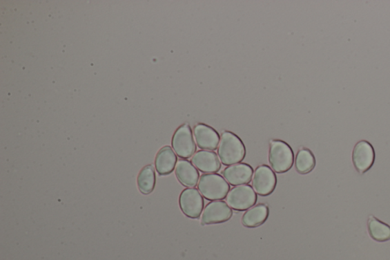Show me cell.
I'll list each match as a JSON object with an SVG mask.
<instances>
[{
	"label": "cell",
	"mask_w": 390,
	"mask_h": 260,
	"mask_svg": "<svg viewBox=\"0 0 390 260\" xmlns=\"http://www.w3.org/2000/svg\"><path fill=\"white\" fill-rule=\"evenodd\" d=\"M269 212L268 205L263 203L256 205L244 214L242 218V224L248 228L260 227L268 220Z\"/></svg>",
	"instance_id": "cell-15"
},
{
	"label": "cell",
	"mask_w": 390,
	"mask_h": 260,
	"mask_svg": "<svg viewBox=\"0 0 390 260\" xmlns=\"http://www.w3.org/2000/svg\"><path fill=\"white\" fill-rule=\"evenodd\" d=\"M138 189L144 195H149L156 185V173L153 166L144 167L137 177Z\"/></svg>",
	"instance_id": "cell-17"
},
{
	"label": "cell",
	"mask_w": 390,
	"mask_h": 260,
	"mask_svg": "<svg viewBox=\"0 0 390 260\" xmlns=\"http://www.w3.org/2000/svg\"><path fill=\"white\" fill-rule=\"evenodd\" d=\"M253 169L247 163H237L226 167L223 171L224 179L233 187L248 185L251 182L253 176Z\"/></svg>",
	"instance_id": "cell-11"
},
{
	"label": "cell",
	"mask_w": 390,
	"mask_h": 260,
	"mask_svg": "<svg viewBox=\"0 0 390 260\" xmlns=\"http://www.w3.org/2000/svg\"><path fill=\"white\" fill-rule=\"evenodd\" d=\"M269 160L275 173L284 174L293 165L294 154L289 144L281 140H273L270 142Z\"/></svg>",
	"instance_id": "cell-2"
},
{
	"label": "cell",
	"mask_w": 390,
	"mask_h": 260,
	"mask_svg": "<svg viewBox=\"0 0 390 260\" xmlns=\"http://www.w3.org/2000/svg\"><path fill=\"white\" fill-rule=\"evenodd\" d=\"M367 230L371 239L378 242L390 241V226L381 221L373 215H370L367 219Z\"/></svg>",
	"instance_id": "cell-16"
},
{
	"label": "cell",
	"mask_w": 390,
	"mask_h": 260,
	"mask_svg": "<svg viewBox=\"0 0 390 260\" xmlns=\"http://www.w3.org/2000/svg\"><path fill=\"white\" fill-rule=\"evenodd\" d=\"M315 167V156L307 148H301L295 159V168L300 174L311 173Z\"/></svg>",
	"instance_id": "cell-18"
},
{
	"label": "cell",
	"mask_w": 390,
	"mask_h": 260,
	"mask_svg": "<svg viewBox=\"0 0 390 260\" xmlns=\"http://www.w3.org/2000/svg\"><path fill=\"white\" fill-rule=\"evenodd\" d=\"M193 165L204 174H215L222 169V162L215 152L199 151L191 158Z\"/></svg>",
	"instance_id": "cell-12"
},
{
	"label": "cell",
	"mask_w": 390,
	"mask_h": 260,
	"mask_svg": "<svg viewBox=\"0 0 390 260\" xmlns=\"http://www.w3.org/2000/svg\"><path fill=\"white\" fill-rule=\"evenodd\" d=\"M220 162L225 166H232L241 162L246 158V146L242 140L231 131H224L220 136L217 148Z\"/></svg>",
	"instance_id": "cell-1"
},
{
	"label": "cell",
	"mask_w": 390,
	"mask_h": 260,
	"mask_svg": "<svg viewBox=\"0 0 390 260\" xmlns=\"http://www.w3.org/2000/svg\"><path fill=\"white\" fill-rule=\"evenodd\" d=\"M196 145L204 151H215L220 137L218 132L208 124H197L193 130Z\"/></svg>",
	"instance_id": "cell-10"
},
{
	"label": "cell",
	"mask_w": 390,
	"mask_h": 260,
	"mask_svg": "<svg viewBox=\"0 0 390 260\" xmlns=\"http://www.w3.org/2000/svg\"><path fill=\"white\" fill-rule=\"evenodd\" d=\"M374 148L367 140H360L352 151V162L357 172L364 174L369 171L375 162Z\"/></svg>",
	"instance_id": "cell-7"
},
{
	"label": "cell",
	"mask_w": 390,
	"mask_h": 260,
	"mask_svg": "<svg viewBox=\"0 0 390 260\" xmlns=\"http://www.w3.org/2000/svg\"><path fill=\"white\" fill-rule=\"evenodd\" d=\"M233 216V210L224 201H213L208 203L202 215V225L220 224L229 221Z\"/></svg>",
	"instance_id": "cell-9"
},
{
	"label": "cell",
	"mask_w": 390,
	"mask_h": 260,
	"mask_svg": "<svg viewBox=\"0 0 390 260\" xmlns=\"http://www.w3.org/2000/svg\"><path fill=\"white\" fill-rule=\"evenodd\" d=\"M197 188L202 196L209 201L223 200L231 190L229 183L217 174H203L198 182Z\"/></svg>",
	"instance_id": "cell-3"
},
{
	"label": "cell",
	"mask_w": 390,
	"mask_h": 260,
	"mask_svg": "<svg viewBox=\"0 0 390 260\" xmlns=\"http://www.w3.org/2000/svg\"><path fill=\"white\" fill-rule=\"evenodd\" d=\"M277 185L274 170L267 165L257 167L255 171L253 187L257 195L268 196L273 193Z\"/></svg>",
	"instance_id": "cell-8"
},
{
	"label": "cell",
	"mask_w": 390,
	"mask_h": 260,
	"mask_svg": "<svg viewBox=\"0 0 390 260\" xmlns=\"http://www.w3.org/2000/svg\"><path fill=\"white\" fill-rule=\"evenodd\" d=\"M177 156L169 146L161 148L157 154L155 166L160 176H166L173 172L177 165Z\"/></svg>",
	"instance_id": "cell-14"
},
{
	"label": "cell",
	"mask_w": 390,
	"mask_h": 260,
	"mask_svg": "<svg viewBox=\"0 0 390 260\" xmlns=\"http://www.w3.org/2000/svg\"><path fill=\"white\" fill-rule=\"evenodd\" d=\"M204 198L198 189L188 188L184 189L179 196V206L187 217L199 219L204 210Z\"/></svg>",
	"instance_id": "cell-6"
},
{
	"label": "cell",
	"mask_w": 390,
	"mask_h": 260,
	"mask_svg": "<svg viewBox=\"0 0 390 260\" xmlns=\"http://www.w3.org/2000/svg\"><path fill=\"white\" fill-rule=\"evenodd\" d=\"M175 176L184 187L194 188L199 182L200 174L193 162L180 160L175 167Z\"/></svg>",
	"instance_id": "cell-13"
},
{
	"label": "cell",
	"mask_w": 390,
	"mask_h": 260,
	"mask_svg": "<svg viewBox=\"0 0 390 260\" xmlns=\"http://www.w3.org/2000/svg\"><path fill=\"white\" fill-rule=\"evenodd\" d=\"M226 200L232 210L244 212L251 209L256 204L257 196L251 185H242L232 189L228 193Z\"/></svg>",
	"instance_id": "cell-5"
},
{
	"label": "cell",
	"mask_w": 390,
	"mask_h": 260,
	"mask_svg": "<svg viewBox=\"0 0 390 260\" xmlns=\"http://www.w3.org/2000/svg\"><path fill=\"white\" fill-rule=\"evenodd\" d=\"M172 146L174 151L180 158L187 160L193 157L197 147L193 130L188 123L181 125L175 131L172 139Z\"/></svg>",
	"instance_id": "cell-4"
}]
</instances>
